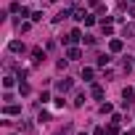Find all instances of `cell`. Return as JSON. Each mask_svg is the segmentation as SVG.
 Returning <instances> with one entry per match:
<instances>
[{
    "label": "cell",
    "mask_w": 135,
    "mask_h": 135,
    "mask_svg": "<svg viewBox=\"0 0 135 135\" xmlns=\"http://www.w3.org/2000/svg\"><path fill=\"white\" fill-rule=\"evenodd\" d=\"M19 93H21V95H27V93H29V85H27V82H21V85H19Z\"/></svg>",
    "instance_id": "8992f818"
},
{
    "label": "cell",
    "mask_w": 135,
    "mask_h": 135,
    "mask_svg": "<svg viewBox=\"0 0 135 135\" xmlns=\"http://www.w3.org/2000/svg\"><path fill=\"white\" fill-rule=\"evenodd\" d=\"M58 90H61V93H69V90H72V82H69V80L58 82Z\"/></svg>",
    "instance_id": "7a4b0ae2"
},
{
    "label": "cell",
    "mask_w": 135,
    "mask_h": 135,
    "mask_svg": "<svg viewBox=\"0 0 135 135\" xmlns=\"http://www.w3.org/2000/svg\"><path fill=\"white\" fill-rule=\"evenodd\" d=\"M69 132H72V127H69V124H66V127H64V130H58L56 135H69Z\"/></svg>",
    "instance_id": "30bf717a"
},
{
    "label": "cell",
    "mask_w": 135,
    "mask_h": 135,
    "mask_svg": "<svg viewBox=\"0 0 135 135\" xmlns=\"http://www.w3.org/2000/svg\"><path fill=\"white\" fill-rule=\"evenodd\" d=\"M109 48H111L114 53H117V50H122V40H111V42H109Z\"/></svg>",
    "instance_id": "5b68a950"
},
{
    "label": "cell",
    "mask_w": 135,
    "mask_h": 135,
    "mask_svg": "<svg viewBox=\"0 0 135 135\" xmlns=\"http://www.w3.org/2000/svg\"><path fill=\"white\" fill-rule=\"evenodd\" d=\"M11 50H13V53H21V50H24V42L13 40V42H11Z\"/></svg>",
    "instance_id": "277c9868"
},
{
    "label": "cell",
    "mask_w": 135,
    "mask_h": 135,
    "mask_svg": "<svg viewBox=\"0 0 135 135\" xmlns=\"http://www.w3.org/2000/svg\"><path fill=\"white\" fill-rule=\"evenodd\" d=\"M124 135H135V130H130V132H124Z\"/></svg>",
    "instance_id": "8fae6325"
},
{
    "label": "cell",
    "mask_w": 135,
    "mask_h": 135,
    "mask_svg": "<svg viewBox=\"0 0 135 135\" xmlns=\"http://www.w3.org/2000/svg\"><path fill=\"white\" fill-rule=\"evenodd\" d=\"M80 135H88V132H80Z\"/></svg>",
    "instance_id": "7c38bea8"
},
{
    "label": "cell",
    "mask_w": 135,
    "mask_h": 135,
    "mask_svg": "<svg viewBox=\"0 0 135 135\" xmlns=\"http://www.w3.org/2000/svg\"><path fill=\"white\" fill-rule=\"evenodd\" d=\"M80 37H82V32H80V29H74V32H72L69 37H66V42H77Z\"/></svg>",
    "instance_id": "3957f363"
},
{
    "label": "cell",
    "mask_w": 135,
    "mask_h": 135,
    "mask_svg": "<svg viewBox=\"0 0 135 135\" xmlns=\"http://www.w3.org/2000/svg\"><path fill=\"white\" fill-rule=\"evenodd\" d=\"M53 3H56V0H53Z\"/></svg>",
    "instance_id": "4fadbf2b"
},
{
    "label": "cell",
    "mask_w": 135,
    "mask_h": 135,
    "mask_svg": "<svg viewBox=\"0 0 135 135\" xmlns=\"http://www.w3.org/2000/svg\"><path fill=\"white\" fill-rule=\"evenodd\" d=\"M69 58H80V50L77 48H69Z\"/></svg>",
    "instance_id": "ba28073f"
},
{
    "label": "cell",
    "mask_w": 135,
    "mask_h": 135,
    "mask_svg": "<svg viewBox=\"0 0 135 135\" xmlns=\"http://www.w3.org/2000/svg\"><path fill=\"white\" fill-rule=\"evenodd\" d=\"M109 61H111L109 56H98V66H103V64H109Z\"/></svg>",
    "instance_id": "9c48e42d"
},
{
    "label": "cell",
    "mask_w": 135,
    "mask_h": 135,
    "mask_svg": "<svg viewBox=\"0 0 135 135\" xmlns=\"http://www.w3.org/2000/svg\"><path fill=\"white\" fill-rule=\"evenodd\" d=\"M132 95H135V90H132V88H124V93H122V98H124V101H122V106H124V109L132 103Z\"/></svg>",
    "instance_id": "6da1fadb"
},
{
    "label": "cell",
    "mask_w": 135,
    "mask_h": 135,
    "mask_svg": "<svg viewBox=\"0 0 135 135\" xmlns=\"http://www.w3.org/2000/svg\"><path fill=\"white\" fill-rule=\"evenodd\" d=\"M93 95H95V98H101V95H103V88H101V85H95V88H93Z\"/></svg>",
    "instance_id": "52a82bcc"
}]
</instances>
